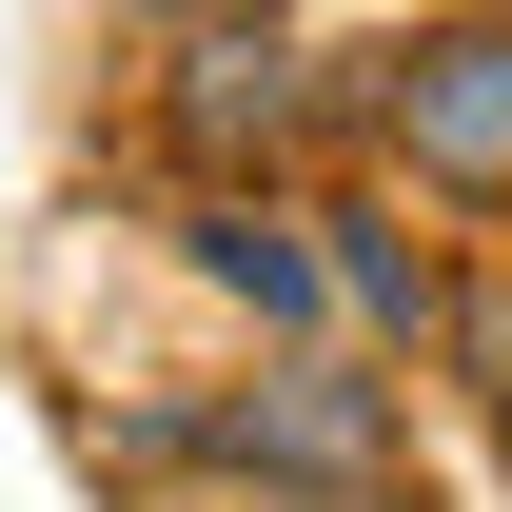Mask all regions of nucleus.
<instances>
[{"label":"nucleus","instance_id":"obj_6","mask_svg":"<svg viewBox=\"0 0 512 512\" xmlns=\"http://www.w3.org/2000/svg\"><path fill=\"white\" fill-rule=\"evenodd\" d=\"M158 20H296V0H158Z\"/></svg>","mask_w":512,"mask_h":512},{"label":"nucleus","instance_id":"obj_2","mask_svg":"<svg viewBox=\"0 0 512 512\" xmlns=\"http://www.w3.org/2000/svg\"><path fill=\"white\" fill-rule=\"evenodd\" d=\"M375 158L453 217H512V0H453V20L375 40Z\"/></svg>","mask_w":512,"mask_h":512},{"label":"nucleus","instance_id":"obj_7","mask_svg":"<svg viewBox=\"0 0 512 512\" xmlns=\"http://www.w3.org/2000/svg\"><path fill=\"white\" fill-rule=\"evenodd\" d=\"M355 512H434V493H414V473H394V493H355Z\"/></svg>","mask_w":512,"mask_h":512},{"label":"nucleus","instance_id":"obj_3","mask_svg":"<svg viewBox=\"0 0 512 512\" xmlns=\"http://www.w3.org/2000/svg\"><path fill=\"white\" fill-rule=\"evenodd\" d=\"M158 158L197 197L217 178H296L316 158V60L276 40V20H178V60H158Z\"/></svg>","mask_w":512,"mask_h":512},{"label":"nucleus","instance_id":"obj_8","mask_svg":"<svg viewBox=\"0 0 512 512\" xmlns=\"http://www.w3.org/2000/svg\"><path fill=\"white\" fill-rule=\"evenodd\" d=\"M493 473H512V414H493Z\"/></svg>","mask_w":512,"mask_h":512},{"label":"nucleus","instance_id":"obj_5","mask_svg":"<svg viewBox=\"0 0 512 512\" xmlns=\"http://www.w3.org/2000/svg\"><path fill=\"white\" fill-rule=\"evenodd\" d=\"M434 375L473 414H512V256H453V316H434Z\"/></svg>","mask_w":512,"mask_h":512},{"label":"nucleus","instance_id":"obj_4","mask_svg":"<svg viewBox=\"0 0 512 512\" xmlns=\"http://www.w3.org/2000/svg\"><path fill=\"white\" fill-rule=\"evenodd\" d=\"M316 276H335V316L375 355H434V316H453V256L394 237V197H316Z\"/></svg>","mask_w":512,"mask_h":512},{"label":"nucleus","instance_id":"obj_1","mask_svg":"<svg viewBox=\"0 0 512 512\" xmlns=\"http://www.w3.org/2000/svg\"><path fill=\"white\" fill-rule=\"evenodd\" d=\"M197 453H217L237 493H276V512H355V493L414 473V375H394V355H256V375L197 414Z\"/></svg>","mask_w":512,"mask_h":512}]
</instances>
